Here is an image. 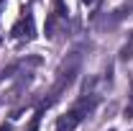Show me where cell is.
Here are the masks:
<instances>
[{"label": "cell", "mask_w": 133, "mask_h": 131, "mask_svg": "<svg viewBox=\"0 0 133 131\" xmlns=\"http://www.w3.org/2000/svg\"><path fill=\"white\" fill-rule=\"evenodd\" d=\"M95 108H97V95H82V98L77 100L64 116H59L56 129H54V131H74L87 116L95 111Z\"/></svg>", "instance_id": "6da1fadb"}, {"label": "cell", "mask_w": 133, "mask_h": 131, "mask_svg": "<svg viewBox=\"0 0 133 131\" xmlns=\"http://www.w3.org/2000/svg\"><path fill=\"white\" fill-rule=\"evenodd\" d=\"M77 67H79V51H72L69 62H64V64H62L59 75H56V82L51 85V90H49V98L41 103V108H38V111H46V108H51V105H54L56 100L62 98V93H64L66 87L72 85L74 75H77Z\"/></svg>", "instance_id": "7a4b0ae2"}, {"label": "cell", "mask_w": 133, "mask_h": 131, "mask_svg": "<svg viewBox=\"0 0 133 131\" xmlns=\"http://www.w3.org/2000/svg\"><path fill=\"white\" fill-rule=\"evenodd\" d=\"M33 33H36V26H33V16L28 10H23V16L18 18V23L10 28V36L13 39H26V41H31Z\"/></svg>", "instance_id": "3957f363"}, {"label": "cell", "mask_w": 133, "mask_h": 131, "mask_svg": "<svg viewBox=\"0 0 133 131\" xmlns=\"http://www.w3.org/2000/svg\"><path fill=\"white\" fill-rule=\"evenodd\" d=\"M66 13H69V10H66V3H64V0H54V16L62 18V21H66Z\"/></svg>", "instance_id": "277c9868"}, {"label": "cell", "mask_w": 133, "mask_h": 131, "mask_svg": "<svg viewBox=\"0 0 133 131\" xmlns=\"http://www.w3.org/2000/svg\"><path fill=\"white\" fill-rule=\"evenodd\" d=\"M125 118H133V82H131V95H128V105H125Z\"/></svg>", "instance_id": "5b68a950"}, {"label": "cell", "mask_w": 133, "mask_h": 131, "mask_svg": "<svg viewBox=\"0 0 133 131\" xmlns=\"http://www.w3.org/2000/svg\"><path fill=\"white\" fill-rule=\"evenodd\" d=\"M133 57V46H123V51H120V59H131Z\"/></svg>", "instance_id": "8992f818"}, {"label": "cell", "mask_w": 133, "mask_h": 131, "mask_svg": "<svg viewBox=\"0 0 133 131\" xmlns=\"http://www.w3.org/2000/svg\"><path fill=\"white\" fill-rule=\"evenodd\" d=\"M0 131H13V129H10V123H3V126H0Z\"/></svg>", "instance_id": "52a82bcc"}, {"label": "cell", "mask_w": 133, "mask_h": 131, "mask_svg": "<svg viewBox=\"0 0 133 131\" xmlns=\"http://www.w3.org/2000/svg\"><path fill=\"white\" fill-rule=\"evenodd\" d=\"M79 3H84V5H90V3H95V0H79Z\"/></svg>", "instance_id": "ba28073f"}, {"label": "cell", "mask_w": 133, "mask_h": 131, "mask_svg": "<svg viewBox=\"0 0 133 131\" xmlns=\"http://www.w3.org/2000/svg\"><path fill=\"white\" fill-rule=\"evenodd\" d=\"M131 41H133V31H131Z\"/></svg>", "instance_id": "9c48e42d"}, {"label": "cell", "mask_w": 133, "mask_h": 131, "mask_svg": "<svg viewBox=\"0 0 133 131\" xmlns=\"http://www.w3.org/2000/svg\"><path fill=\"white\" fill-rule=\"evenodd\" d=\"M110 131H113V129H110Z\"/></svg>", "instance_id": "30bf717a"}]
</instances>
